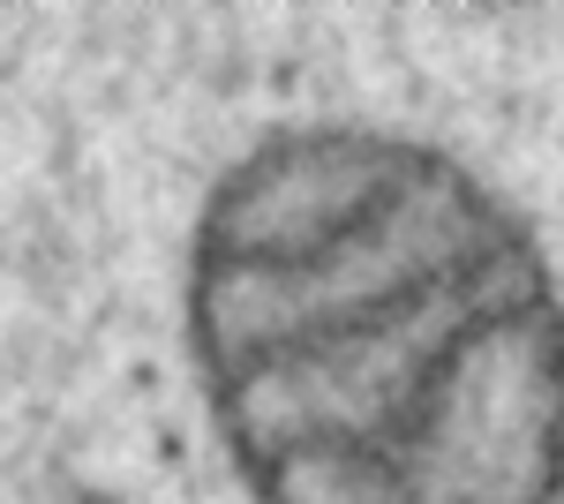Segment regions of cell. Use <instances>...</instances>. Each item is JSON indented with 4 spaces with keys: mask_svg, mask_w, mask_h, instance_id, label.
<instances>
[{
    "mask_svg": "<svg viewBox=\"0 0 564 504\" xmlns=\"http://www.w3.org/2000/svg\"><path fill=\"white\" fill-rule=\"evenodd\" d=\"M188 362L257 504H564V287L520 204L377 121L204 189Z\"/></svg>",
    "mask_w": 564,
    "mask_h": 504,
    "instance_id": "obj_1",
    "label": "cell"
}]
</instances>
